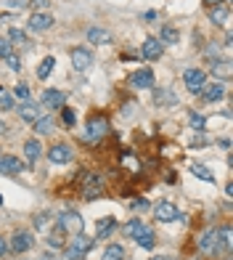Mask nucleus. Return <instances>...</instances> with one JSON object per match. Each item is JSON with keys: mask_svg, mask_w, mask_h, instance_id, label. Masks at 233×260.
<instances>
[{"mask_svg": "<svg viewBox=\"0 0 233 260\" xmlns=\"http://www.w3.org/2000/svg\"><path fill=\"white\" fill-rule=\"evenodd\" d=\"M90 250H93V239H90V236H85V234H77L75 239L66 244L64 258H66V260H82V258H88Z\"/></svg>", "mask_w": 233, "mask_h": 260, "instance_id": "obj_1", "label": "nucleus"}, {"mask_svg": "<svg viewBox=\"0 0 233 260\" xmlns=\"http://www.w3.org/2000/svg\"><path fill=\"white\" fill-rule=\"evenodd\" d=\"M223 236H220L217 228H207L202 236H199V250L207 252V255H217L220 250H223Z\"/></svg>", "mask_w": 233, "mask_h": 260, "instance_id": "obj_2", "label": "nucleus"}, {"mask_svg": "<svg viewBox=\"0 0 233 260\" xmlns=\"http://www.w3.org/2000/svg\"><path fill=\"white\" fill-rule=\"evenodd\" d=\"M79 183H82V196H85V199H95V196L104 194V180H101L95 173H85L82 170Z\"/></svg>", "mask_w": 233, "mask_h": 260, "instance_id": "obj_3", "label": "nucleus"}, {"mask_svg": "<svg viewBox=\"0 0 233 260\" xmlns=\"http://www.w3.org/2000/svg\"><path fill=\"white\" fill-rule=\"evenodd\" d=\"M106 133H109V120H104V117H93V120H88V128H85V141L95 144V141H101Z\"/></svg>", "mask_w": 233, "mask_h": 260, "instance_id": "obj_4", "label": "nucleus"}, {"mask_svg": "<svg viewBox=\"0 0 233 260\" xmlns=\"http://www.w3.org/2000/svg\"><path fill=\"white\" fill-rule=\"evenodd\" d=\"M183 82L186 88H188V93L194 96H202V88H204V72L196 69V66H191V69L183 72Z\"/></svg>", "mask_w": 233, "mask_h": 260, "instance_id": "obj_5", "label": "nucleus"}, {"mask_svg": "<svg viewBox=\"0 0 233 260\" xmlns=\"http://www.w3.org/2000/svg\"><path fill=\"white\" fill-rule=\"evenodd\" d=\"M59 226L66 231V234H82V215H77V212H64V215L59 218Z\"/></svg>", "mask_w": 233, "mask_h": 260, "instance_id": "obj_6", "label": "nucleus"}, {"mask_svg": "<svg viewBox=\"0 0 233 260\" xmlns=\"http://www.w3.org/2000/svg\"><path fill=\"white\" fill-rule=\"evenodd\" d=\"M130 85L138 88V90L154 88V72H151V69H138V72H133V75H130Z\"/></svg>", "mask_w": 233, "mask_h": 260, "instance_id": "obj_7", "label": "nucleus"}, {"mask_svg": "<svg viewBox=\"0 0 233 260\" xmlns=\"http://www.w3.org/2000/svg\"><path fill=\"white\" fill-rule=\"evenodd\" d=\"M72 64H75L77 72H88L90 64H93V53L88 48H72Z\"/></svg>", "mask_w": 233, "mask_h": 260, "instance_id": "obj_8", "label": "nucleus"}, {"mask_svg": "<svg viewBox=\"0 0 233 260\" xmlns=\"http://www.w3.org/2000/svg\"><path fill=\"white\" fill-rule=\"evenodd\" d=\"M43 104L48 106V109H61V106L66 104L64 90H59V88H45V90H43Z\"/></svg>", "mask_w": 233, "mask_h": 260, "instance_id": "obj_9", "label": "nucleus"}, {"mask_svg": "<svg viewBox=\"0 0 233 260\" xmlns=\"http://www.w3.org/2000/svg\"><path fill=\"white\" fill-rule=\"evenodd\" d=\"M27 27H30L32 32H45V30L53 27V16L45 14V11H37V14L30 16V24H27Z\"/></svg>", "mask_w": 233, "mask_h": 260, "instance_id": "obj_10", "label": "nucleus"}, {"mask_svg": "<svg viewBox=\"0 0 233 260\" xmlns=\"http://www.w3.org/2000/svg\"><path fill=\"white\" fill-rule=\"evenodd\" d=\"M162 53H164V45L159 43V37H149V40L143 43V48H140V56H143V59H149V61L162 59Z\"/></svg>", "mask_w": 233, "mask_h": 260, "instance_id": "obj_11", "label": "nucleus"}, {"mask_svg": "<svg viewBox=\"0 0 233 260\" xmlns=\"http://www.w3.org/2000/svg\"><path fill=\"white\" fill-rule=\"evenodd\" d=\"M154 218L162 220V223H170V220H178L180 212L175 205H170V202H159V205L154 207Z\"/></svg>", "mask_w": 233, "mask_h": 260, "instance_id": "obj_12", "label": "nucleus"}, {"mask_svg": "<svg viewBox=\"0 0 233 260\" xmlns=\"http://www.w3.org/2000/svg\"><path fill=\"white\" fill-rule=\"evenodd\" d=\"M24 170V162L19 157H0V175H19Z\"/></svg>", "mask_w": 233, "mask_h": 260, "instance_id": "obj_13", "label": "nucleus"}, {"mask_svg": "<svg viewBox=\"0 0 233 260\" xmlns=\"http://www.w3.org/2000/svg\"><path fill=\"white\" fill-rule=\"evenodd\" d=\"M48 160L56 162V165H66V162L72 160V149L66 144H56L53 149L48 151Z\"/></svg>", "mask_w": 233, "mask_h": 260, "instance_id": "obj_14", "label": "nucleus"}, {"mask_svg": "<svg viewBox=\"0 0 233 260\" xmlns=\"http://www.w3.org/2000/svg\"><path fill=\"white\" fill-rule=\"evenodd\" d=\"M133 239H135V242H138V244H140V247H143V250H151V247H154V244H156V234H154V231H151V228H149V226H143V228H140V231H138V234H135V236H133Z\"/></svg>", "mask_w": 233, "mask_h": 260, "instance_id": "obj_15", "label": "nucleus"}, {"mask_svg": "<svg viewBox=\"0 0 233 260\" xmlns=\"http://www.w3.org/2000/svg\"><path fill=\"white\" fill-rule=\"evenodd\" d=\"M88 43L90 45H109L111 35L106 30H101V27H90V30H88Z\"/></svg>", "mask_w": 233, "mask_h": 260, "instance_id": "obj_16", "label": "nucleus"}, {"mask_svg": "<svg viewBox=\"0 0 233 260\" xmlns=\"http://www.w3.org/2000/svg\"><path fill=\"white\" fill-rule=\"evenodd\" d=\"M30 247H32V236L27 234V231L14 234V239H11V250H14V252H27Z\"/></svg>", "mask_w": 233, "mask_h": 260, "instance_id": "obj_17", "label": "nucleus"}, {"mask_svg": "<svg viewBox=\"0 0 233 260\" xmlns=\"http://www.w3.org/2000/svg\"><path fill=\"white\" fill-rule=\"evenodd\" d=\"M16 112H19V117H21V120H27V122H35L37 117H40V106L32 104V101H24V104H21Z\"/></svg>", "mask_w": 233, "mask_h": 260, "instance_id": "obj_18", "label": "nucleus"}, {"mask_svg": "<svg viewBox=\"0 0 233 260\" xmlns=\"http://www.w3.org/2000/svg\"><path fill=\"white\" fill-rule=\"evenodd\" d=\"M117 220L114 218H101L98 223H95V239H104V236H109L111 231H114Z\"/></svg>", "mask_w": 233, "mask_h": 260, "instance_id": "obj_19", "label": "nucleus"}, {"mask_svg": "<svg viewBox=\"0 0 233 260\" xmlns=\"http://www.w3.org/2000/svg\"><path fill=\"white\" fill-rule=\"evenodd\" d=\"M202 96H204V101H220L225 96V88L220 85V82H215V85H204Z\"/></svg>", "mask_w": 233, "mask_h": 260, "instance_id": "obj_20", "label": "nucleus"}, {"mask_svg": "<svg viewBox=\"0 0 233 260\" xmlns=\"http://www.w3.org/2000/svg\"><path fill=\"white\" fill-rule=\"evenodd\" d=\"M233 69L231 61H212V77H220V80H231Z\"/></svg>", "mask_w": 233, "mask_h": 260, "instance_id": "obj_21", "label": "nucleus"}, {"mask_svg": "<svg viewBox=\"0 0 233 260\" xmlns=\"http://www.w3.org/2000/svg\"><path fill=\"white\" fill-rule=\"evenodd\" d=\"M209 19H212L215 24H225V21H228V5L225 3L212 5V8H209Z\"/></svg>", "mask_w": 233, "mask_h": 260, "instance_id": "obj_22", "label": "nucleus"}, {"mask_svg": "<svg viewBox=\"0 0 233 260\" xmlns=\"http://www.w3.org/2000/svg\"><path fill=\"white\" fill-rule=\"evenodd\" d=\"M66 236H69V234H66L61 226H56V228L48 234V244L50 247H66Z\"/></svg>", "mask_w": 233, "mask_h": 260, "instance_id": "obj_23", "label": "nucleus"}, {"mask_svg": "<svg viewBox=\"0 0 233 260\" xmlns=\"http://www.w3.org/2000/svg\"><path fill=\"white\" fill-rule=\"evenodd\" d=\"M53 117H37L35 120V133L37 135H48V133H53Z\"/></svg>", "mask_w": 233, "mask_h": 260, "instance_id": "obj_24", "label": "nucleus"}, {"mask_svg": "<svg viewBox=\"0 0 233 260\" xmlns=\"http://www.w3.org/2000/svg\"><path fill=\"white\" fill-rule=\"evenodd\" d=\"M154 101L159 106H164V104H178V98H175V93L172 90H167V88H156V93H154Z\"/></svg>", "mask_w": 233, "mask_h": 260, "instance_id": "obj_25", "label": "nucleus"}, {"mask_svg": "<svg viewBox=\"0 0 233 260\" xmlns=\"http://www.w3.org/2000/svg\"><path fill=\"white\" fill-rule=\"evenodd\" d=\"M40 154H43V149H40V144H37V141H35V138H32V141H27V144H24V157H27V160H30V162H35V160H40Z\"/></svg>", "mask_w": 233, "mask_h": 260, "instance_id": "obj_26", "label": "nucleus"}, {"mask_svg": "<svg viewBox=\"0 0 233 260\" xmlns=\"http://www.w3.org/2000/svg\"><path fill=\"white\" fill-rule=\"evenodd\" d=\"M180 40L178 30H172V27H162V37H159V43L162 45H175Z\"/></svg>", "mask_w": 233, "mask_h": 260, "instance_id": "obj_27", "label": "nucleus"}, {"mask_svg": "<svg viewBox=\"0 0 233 260\" xmlns=\"http://www.w3.org/2000/svg\"><path fill=\"white\" fill-rule=\"evenodd\" d=\"M53 64H56V59H53V56H45V59H43V64H40V69H37V77H40V80L50 77V72H53Z\"/></svg>", "mask_w": 233, "mask_h": 260, "instance_id": "obj_28", "label": "nucleus"}, {"mask_svg": "<svg viewBox=\"0 0 233 260\" xmlns=\"http://www.w3.org/2000/svg\"><path fill=\"white\" fill-rule=\"evenodd\" d=\"M191 173L196 175V178H202V180H207V183H215V175L207 170V167L204 165H199V162H194V165H191Z\"/></svg>", "mask_w": 233, "mask_h": 260, "instance_id": "obj_29", "label": "nucleus"}, {"mask_svg": "<svg viewBox=\"0 0 233 260\" xmlns=\"http://www.w3.org/2000/svg\"><path fill=\"white\" fill-rule=\"evenodd\" d=\"M8 40H11V45H21V48H27V45H30V37H27L21 30H11V32H8Z\"/></svg>", "mask_w": 233, "mask_h": 260, "instance_id": "obj_30", "label": "nucleus"}, {"mask_svg": "<svg viewBox=\"0 0 233 260\" xmlns=\"http://www.w3.org/2000/svg\"><path fill=\"white\" fill-rule=\"evenodd\" d=\"M101 260H124V250H122L119 244H109Z\"/></svg>", "mask_w": 233, "mask_h": 260, "instance_id": "obj_31", "label": "nucleus"}, {"mask_svg": "<svg viewBox=\"0 0 233 260\" xmlns=\"http://www.w3.org/2000/svg\"><path fill=\"white\" fill-rule=\"evenodd\" d=\"M0 109H14V96H11V90H5L0 85Z\"/></svg>", "mask_w": 233, "mask_h": 260, "instance_id": "obj_32", "label": "nucleus"}, {"mask_svg": "<svg viewBox=\"0 0 233 260\" xmlns=\"http://www.w3.org/2000/svg\"><path fill=\"white\" fill-rule=\"evenodd\" d=\"M140 228H143V223H140V220H127V226H124V234H127V236H135Z\"/></svg>", "mask_w": 233, "mask_h": 260, "instance_id": "obj_33", "label": "nucleus"}, {"mask_svg": "<svg viewBox=\"0 0 233 260\" xmlns=\"http://www.w3.org/2000/svg\"><path fill=\"white\" fill-rule=\"evenodd\" d=\"M14 93L19 96L21 101H30V85H27V82H19V85L14 88Z\"/></svg>", "mask_w": 233, "mask_h": 260, "instance_id": "obj_34", "label": "nucleus"}, {"mask_svg": "<svg viewBox=\"0 0 233 260\" xmlns=\"http://www.w3.org/2000/svg\"><path fill=\"white\" fill-rule=\"evenodd\" d=\"M11 53H14V45H11V40H8V37H0V56L5 59V56H11Z\"/></svg>", "mask_w": 233, "mask_h": 260, "instance_id": "obj_35", "label": "nucleus"}, {"mask_svg": "<svg viewBox=\"0 0 233 260\" xmlns=\"http://www.w3.org/2000/svg\"><path fill=\"white\" fill-rule=\"evenodd\" d=\"M5 64H8V66H11V69H14V72H19V69H21V61H19V56H16V53L5 56Z\"/></svg>", "mask_w": 233, "mask_h": 260, "instance_id": "obj_36", "label": "nucleus"}, {"mask_svg": "<svg viewBox=\"0 0 233 260\" xmlns=\"http://www.w3.org/2000/svg\"><path fill=\"white\" fill-rule=\"evenodd\" d=\"M188 120H191V125H194L196 130H204V117L199 114V112H191V117H188Z\"/></svg>", "mask_w": 233, "mask_h": 260, "instance_id": "obj_37", "label": "nucleus"}, {"mask_svg": "<svg viewBox=\"0 0 233 260\" xmlns=\"http://www.w3.org/2000/svg\"><path fill=\"white\" fill-rule=\"evenodd\" d=\"M61 120H64V125H75L77 117H75V112H72V109H64V112H61Z\"/></svg>", "mask_w": 233, "mask_h": 260, "instance_id": "obj_38", "label": "nucleus"}, {"mask_svg": "<svg viewBox=\"0 0 233 260\" xmlns=\"http://www.w3.org/2000/svg\"><path fill=\"white\" fill-rule=\"evenodd\" d=\"M48 3H50V0H30V5H32V8H40V11H43Z\"/></svg>", "mask_w": 233, "mask_h": 260, "instance_id": "obj_39", "label": "nucleus"}, {"mask_svg": "<svg viewBox=\"0 0 233 260\" xmlns=\"http://www.w3.org/2000/svg\"><path fill=\"white\" fill-rule=\"evenodd\" d=\"M11 5L14 8H24V5H30V0H11Z\"/></svg>", "mask_w": 233, "mask_h": 260, "instance_id": "obj_40", "label": "nucleus"}, {"mask_svg": "<svg viewBox=\"0 0 233 260\" xmlns=\"http://www.w3.org/2000/svg\"><path fill=\"white\" fill-rule=\"evenodd\" d=\"M5 252H8V244H5V242H3V236H0V258H3Z\"/></svg>", "mask_w": 233, "mask_h": 260, "instance_id": "obj_41", "label": "nucleus"}, {"mask_svg": "<svg viewBox=\"0 0 233 260\" xmlns=\"http://www.w3.org/2000/svg\"><path fill=\"white\" fill-rule=\"evenodd\" d=\"M204 3H207L209 8H212V5H220V3H223V0H204Z\"/></svg>", "mask_w": 233, "mask_h": 260, "instance_id": "obj_42", "label": "nucleus"}, {"mask_svg": "<svg viewBox=\"0 0 233 260\" xmlns=\"http://www.w3.org/2000/svg\"><path fill=\"white\" fill-rule=\"evenodd\" d=\"M151 260H172L170 255H156V258H151Z\"/></svg>", "mask_w": 233, "mask_h": 260, "instance_id": "obj_43", "label": "nucleus"}, {"mask_svg": "<svg viewBox=\"0 0 233 260\" xmlns=\"http://www.w3.org/2000/svg\"><path fill=\"white\" fill-rule=\"evenodd\" d=\"M5 130H8V128H5V122L0 120V133H5Z\"/></svg>", "mask_w": 233, "mask_h": 260, "instance_id": "obj_44", "label": "nucleus"}, {"mask_svg": "<svg viewBox=\"0 0 233 260\" xmlns=\"http://www.w3.org/2000/svg\"><path fill=\"white\" fill-rule=\"evenodd\" d=\"M0 205H3V196H0Z\"/></svg>", "mask_w": 233, "mask_h": 260, "instance_id": "obj_45", "label": "nucleus"}]
</instances>
